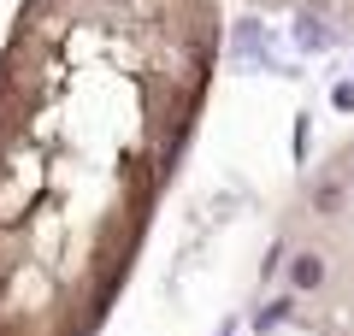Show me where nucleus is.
Masks as SVG:
<instances>
[{
  "label": "nucleus",
  "instance_id": "nucleus-1",
  "mask_svg": "<svg viewBox=\"0 0 354 336\" xmlns=\"http://www.w3.org/2000/svg\"><path fill=\"white\" fill-rule=\"evenodd\" d=\"M225 0H18L0 36V336H101L195 148Z\"/></svg>",
  "mask_w": 354,
  "mask_h": 336
}]
</instances>
